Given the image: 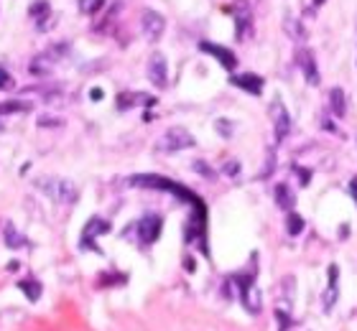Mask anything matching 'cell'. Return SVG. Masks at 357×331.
<instances>
[{
    "instance_id": "1",
    "label": "cell",
    "mask_w": 357,
    "mask_h": 331,
    "mask_svg": "<svg viewBox=\"0 0 357 331\" xmlns=\"http://www.w3.org/2000/svg\"><path fill=\"white\" fill-rule=\"evenodd\" d=\"M36 186L46 194L49 199L59 201V204H71L79 197V189L71 184L69 179H51V176H44V179H36Z\"/></svg>"
},
{
    "instance_id": "2",
    "label": "cell",
    "mask_w": 357,
    "mask_h": 331,
    "mask_svg": "<svg viewBox=\"0 0 357 331\" xmlns=\"http://www.w3.org/2000/svg\"><path fill=\"white\" fill-rule=\"evenodd\" d=\"M67 54H69V46H67V44L51 46L49 51H41V54H36V56L31 59L28 71H31L33 76H46V74H51V71H54V66L59 64Z\"/></svg>"
},
{
    "instance_id": "3",
    "label": "cell",
    "mask_w": 357,
    "mask_h": 331,
    "mask_svg": "<svg viewBox=\"0 0 357 331\" xmlns=\"http://www.w3.org/2000/svg\"><path fill=\"white\" fill-rule=\"evenodd\" d=\"M130 184L133 186H143V189H163V191H171V194H179V197H184L186 201H192V204H199V199L194 197V194H189L184 186H179V184H174V181H168V179H163V176H133L130 179Z\"/></svg>"
},
{
    "instance_id": "4",
    "label": "cell",
    "mask_w": 357,
    "mask_h": 331,
    "mask_svg": "<svg viewBox=\"0 0 357 331\" xmlns=\"http://www.w3.org/2000/svg\"><path fill=\"white\" fill-rule=\"evenodd\" d=\"M194 145V138L184 128H168L158 140H156V150L158 153H179L184 148H192Z\"/></svg>"
},
{
    "instance_id": "5",
    "label": "cell",
    "mask_w": 357,
    "mask_h": 331,
    "mask_svg": "<svg viewBox=\"0 0 357 331\" xmlns=\"http://www.w3.org/2000/svg\"><path fill=\"white\" fill-rule=\"evenodd\" d=\"M235 283L240 285V298H242V306L250 311V314H258L260 311V293L255 290V283L250 275H237Z\"/></svg>"
},
{
    "instance_id": "6",
    "label": "cell",
    "mask_w": 357,
    "mask_h": 331,
    "mask_svg": "<svg viewBox=\"0 0 357 331\" xmlns=\"http://www.w3.org/2000/svg\"><path fill=\"white\" fill-rule=\"evenodd\" d=\"M141 28H143V36L148 41H158L163 36V28H166V18L156 10H143V18H141Z\"/></svg>"
},
{
    "instance_id": "7",
    "label": "cell",
    "mask_w": 357,
    "mask_h": 331,
    "mask_svg": "<svg viewBox=\"0 0 357 331\" xmlns=\"http://www.w3.org/2000/svg\"><path fill=\"white\" fill-rule=\"evenodd\" d=\"M161 227H163V219L158 217V214H145L141 222H138V237H141V242L145 245H151V242H156L158 240V235H161Z\"/></svg>"
},
{
    "instance_id": "8",
    "label": "cell",
    "mask_w": 357,
    "mask_h": 331,
    "mask_svg": "<svg viewBox=\"0 0 357 331\" xmlns=\"http://www.w3.org/2000/svg\"><path fill=\"white\" fill-rule=\"evenodd\" d=\"M296 62H298V69H301V74L306 76L309 84H319V69H316V59H314L311 49L301 46L296 51Z\"/></svg>"
},
{
    "instance_id": "9",
    "label": "cell",
    "mask_w": 357,
    "mask_h": 331,
    "mask_svg": "<svg viewBox=\"0 0 357 331\" xmlns=\"http://www.w3.org/2000/svg\"><path fill=\"white\" fill-rule=\"evenodd\" d=\"M148 79L158 87V89H163L166 84H168V69H166V59H163V54H153L151 59H148Z\"/></svg>"
},
{
    "instance_id": "10",
    "label": "cell",
    "mask_w": 357,
    "mask_h": 331,
    "mask_svg": "<svg viewBox=\"0 0 357 331\" xmlns=\"http://www.w3.org/2000/svg\"><path fill=\"white\" fill-rule=\"evenodd\" d=\"M273 128H276V140H278V143L286 140L288 132H291V118H288V112H286L281 100L273 102Z\"/></svg>"
},
{
    "instance_id": "11",
    "label": "cell",
    "mask_w": 357,
    "mask_h": 331,
    "mask_svg": "<svg viewBox=\"0 0 357 331\" xmlns=\"http://www.w3.org/2000/svg\"><path fill=\"white\" fill-rule=\"evenodd\" d=\"M199 49L207 51V54H212L214 59L224 66V69H235V66H237V56H235L230 49H224V46H217V44H207V41H204Z\"/></svg>"
},
{
    "instance_id": "12",
    "label": "cell",
    "mask_w": 357,
    "mask_h": 331,
    "mask_svg": "<svg viewBox=\"0 0 357 331\" xmlns=\"http://www.w3.org/2000/svg\"><path fill=\"white\" fill-rule=\"evenodd\" d=\"M230 82H232L235 87L245 89L248 94H260V92H263V79H260L258 74H235Z\"/></svg>"
},
{
    "instance_id": "13",
    "label": "cell",
    "mask_w": 357,
    "mask_h": 331,
    "mask_svg": "<svg viewBox=\"0 0 357 331\" xmlns=\"http://www.w3.org/2000/svg\"><path fill=\"white\" fill-rule=\"evenodd\" d=\"M329 105H332V112H334L337 118H345V112H347V100H345V92H342L340 87H334V89L329 92Z\"/></svg>"
},
{
    "instance_id": "14",
    "label": "cell",
    "mask_w": 357,
    "mask_h": 331,
    "mask_svg": "<svg viewBox=\"0 0 357 331\" xmlns=\"http://www.w3.org/2000/svg\"><path fill=\"white\" fill-rule=\"evenodd\" d=\"M337 301V265H329V288L324 293V311H329Z\"/></svg>"
},
{
    "instance_id": "15",
    "label": "cell",
    "mask_w": 357,
    "mask_h": 331,
    "mask_svg": "<svg viewBox=\"0 0 357 331\" xmlns=\"http://www.w3.org/2000/svg\"><path fill=\"white\" fill-rule=\"evenodd\" d=\"M276 204L286 209V211H293V204H296V197H293V191L286 186V184H278L276 186Z\"/></svg>"
},
{
    "instance_id": "16",
    "label": "cell",
    "mask_w": 357,
    "mask_h": 331,
    "mask_svg": "<svg viewBox=\"0 0 357 331\" xmlns=\"http://www.w3.org/2000/svg\"><path fill=\"white\" fill-rule=\"evenodd\" d=\"M250 26H253L250 13H248V8L242 5V8L237 10V31H235V36H237V38H245V36L250 33Z\"/></svg>"
},
{
    "instance_id": "17",
    "label": "cell",
    "mask_w": 357,
    "mask_h": 331,
    "mask_svg": "<svg viewBox=\"0 0 357 331\" xmlns=\"http://www.w3.org/2000/svg\"><path fill=\"white\" fill-rule=\"evenodd\" d=\"M286 229H288V235H291V237L301 235V232H304V219H301V214L288 211V217H286Z\"/></svg>"
},
{
    "instance_id": "18",
    "label": "cell",
    "mask_w": 357,
    "mask_h": 331,
    "mask_svg": "<svg viewBox=\"0 0 357 331\" xmlns=\"http://www.w3.org/2000/svg\"><path fill=\"white\" fill-rule=\"evenodd\" d=\"M31 105L21 102V100H10V102H0V115H10V112H28Z\"/></svg>"
},
{
    "instance_id": "19",
    "label": "cell",
    "mask_w": 357,
    "mask_h": 331,
    "mask_svg": "<svg viewBox=\"0 0 357 331\" xmlns=\"http://www.w3.org/2000/svg\"><path fill=\"white\" fill-rule=\"evenodd\" d=\"M31 15L39 18V21H41V31H46V21H44V18H49V3H46V0L33 3V5H31Z\"/></svg>"
},
{
    "instance_id": "20",
    "label": "cell",
    "mask_w": 357,
    "mask_h": 331,
    "mask_svg": "<svg viewBox=\"0 0 357 331\" xmlns=\"http://www.w3.org/2000/svg\"><path fill=\"white\" fill-rule=\"evenodd\" d=\"M136 102H145V105H151L153 100H151V97H145V94H120V97H118L120 110H128V107H130V105H136Z\"/></svg>"
},
{
    "instance_id": "21",
    "label": "cell",
    "mask_w": 357,
    "mask_h": 331,
    "mask_svg": "<svg viewBox=\"0 0 357 331\" xmlns=\"http://www.w3.org/2000/svg\"><path fill=\"white\" fill-rule=\"evenodd\" d=\"M102 232H107V222H102L100 217H95V219L84 227V240H89L92 235L97 237V235H102Z\"/></svg>"
},
{
    "instance_id": "22",
    "label": "cell",
    "mask_w": 357,
    "mask_h": 331,
    "mask_svg": "<svg viewBox=\"0 0 357 331\" xmlns=\"http://www.w3.org/2000/svg\"><path fill=\"white\" fill-rule=\"evenodd\" d=\"M5 245H8V247H23V245H26V240L18 235V229H15L13 224L5 227Z\"/></svg>"
},
{
    "instance_id": "23",
    "label": "cell",
    "mask_w": 357,
    "mask_h": 331,
    "mask_svg": "<svg viewBox=\"0 0 357 331\" xmlns=\"http://www.w3.org/2000/svg\"><path fill=\"white\" fill-rule=\"evenodd\" d=\"M286 33L291 38H306V31H304V26L296 18H286Z\"/></svg>"
},
{
    "instance_id": "24",
    "label": "cell",
    "mask_w": 357,
    "mask_h": 331,
    "mask_svg": "<svg viewBox=\"0 0 357 331\" xmlns=\"http://www.w3.org/2000/svg\"><path fill=\"white\" fill-rule=\"evenodd\" d=\"M21 290H23L31 301H36V298L41 296V285H39L36 280H33V283H31V280H21Z\"/></svg>"
},
{
    "instance_id": "25",
    "label": "cell",
    "mask_w": 357,
    "mask_h": 331,
    "mask_svg": "<svg viewBox=\"0 0 357 331\" xmlns=\"http://www.w3.org/2000/svg\"><path fill=\"white\" fill-rule=\"evenodd\" d=\"M102 5H105V0H79V10L84 15H95Z\"/></svg>"
},
{
    "instance_id": "26",
    "label": "cell",
    "mask_w": 357,
    "mask_h": 331,
    "mask_svg": "<svg viewBox=\"0 0 357 331\" xmlns=\"http://www.w3.org/2000/svg\"><path fill=\"white\" fill-rule=\"evenodd\" d=\"M39 125H41V128H62L64 120H62V118H51V115H46V118L39 120Z\"/></svg>"
},
{
    "instance_id": "27",
    "label": "cell",
    "mask_w": 357,
    "mask_h": 331,
    "mask_svg": "<svg viewBox=\"0 0 357 331\" xmlns=\"http://www.w3.org/2000/svg\"><path fill=\"white\" fill-rule=\"evenodd\" d=\"M276 319L281 321V324H278V329H281V331H286L288 326H291V319H288V314H286V311H281V308H276Z\"/></svg>"
},
{
    "instance_id": "28",
    "label": "cell",
    "mask_w": 357,
    "mask_h": 331,
    "mask_svg": "<svg viewBox=\"0 0 357 331\" xmlns=\"http://www.w3.org/2000/svg\"><path fill=\"white\" fill-rule=\"evenodd\" d=\"M224 173H227V176H237V173H240V163L230 161V163L224 166Z\"/></svg>"
},
{
    "instance_id": "29",
    "label": "cell",
    "mask_w": 357,
    "mask_h": 331,
    "mask_svg": "<svg viewBox=\"0 0 357 331\" xmlns=\"http://www.w3.org/2000/svg\"><path fill=\"white\" fill-rule=\"evenodd\" d=\"M293 171H296V176H301V184H304V186H306V184H309V176H311V173H309V171H306V168H298V166H296V168H293Z\"/></svg>"
},
{
    "instance_id": "30",
    "label": "cell",
    "mask_w": 357,
    "mask_h": 331,
    "mask_svg": "<svg viewBox=\"0 0 357 331\" xmlns=\"http://www.w3.org/2000/svg\"><path fill=\"white\" fill-rule=\"evenodd\" d=\"M217 128H219V132H222L224 138H230V135H232V130H230V123H227V120H219V123H217Z\"/></svg>"
},
{
    "instance_id": "31",
    "label": "cell",
    "mask_w": 357,
    "mask_h": 331,
    "mask_svg": "<svg viewBox=\"0 0 357 331\" xmlns=\"http://www.w3.org/2000/svg\"><path fill=\"white\" fill-rule=\"evenodd\" d=\"M8 84H10V74H8V71L0 66V89H5Z\"/></svg>"
},
{
    "instance_id": "32",
    "label": "cell",
    "mask_w": 357,
    "mask_h": 331,
    "mask_svg": "<svg viewBox=\"0 0 357 331\" xmlns=\"http://www.w3.org/2000/svg\"><path fill=\"white\" fill-rule=\"evenodd\" d=\"M89 100H95V102H100V100H102V89H100V87H95V89H89Z\"/></svg>"
},
{
    "instance_id": "33",
    "label": "cell",
    "mask_w": 357,
    "mask_h": 331,
    "mask_svg": "<svg viewBox=\"0 0 357 331\" xmlns=\"http://www.w3.org/2000/svg\"><path fill=\"white\" fill-rule=\"evenodd\" d=\"M350 191H352V199L357 201V176L352 179V181H350Z\"/></svg>"
},
{
    "instance_id": "34",
    "label": "cell",
    "mask_w": 357,
    "mask_h": 331,
    "mask_svg": "<svg viewBox=\"0 0 357 331\" xmlns=\"http://www.w3.org/2000/svg\"><path fill=\"white\" fill-rule=\"evenodd\" d=\"M322 3H324V0H314V5H316V8H319V5H322Z\"/></svg>"
}]
</instances>
